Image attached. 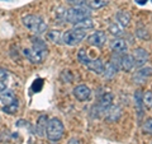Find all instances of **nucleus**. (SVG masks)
Returning a JSON list of instances; mask_svg holds the SVG:
<instances>
[{
    "mask_svg": "<svg viewBox=\"0 0 152 144\" xmlns=\"http://www.w3.org/2000/svg\"><path fill=\"white\" fill-rule=\"evenodd\" d=\"M46 135L48 138V140L51 142H58L61 138L64 137V125L58 119H51L47 122V130Z\"/></svg>",
    "mask_w": 152,
    "mask_h": 144,
    "instance_id": "39448f33",
    "label": "nucleus"
},
{
    "mask_svg": "<svg viewBox=\"0 0 152 144\" xmlns=\"http://www.w3.org/2000/svg\"><path fill=\"white\" fill-rule=\"evenodd\" d=\"M129 22H131V14L128 12L121 10L117 13V23L121 27H127L129 24Z\"/></svg>",
    "mask_w": 152,
    "mask_h": 144,
    "instance_id": "dca6fc26",
    "label": "nucleus"
},
{
    "mask_svg": "<svg viewBox=\"0 0 152 144\" xmlns=\"http://www.w3.org/2000/svg\"><path fill=\"white\" fill-rule=\"evenodd\" d=\"M142 130L147 134H152V117L151 119H147L146 121L143 122L142 125Z\"/></svg>",
    "mask_w": 152,
    "mask_h": 144,
    "instance_id": "a878e982",
    "label": "nucleus"
},
{
    "mask_svg": "<svg viewBox=\"0 0 152 144\" xmlns=\"http://www.w3.org/2000/svg\"><path fill=\"white\" fill-rule=\"evenodd\" d=\"M134 66V59H133L132 55H122L121 56V69L124 71H129L133 69Z\"/></svg>",
    "mask_w": 152,
    "mask_h": 144,
    "instance_id": "4468645a",
    "label": "nucleus"
},
{
    "mask_svg": "<svg viewBox=\"0 0 152 144\" xmlns=\"http://www.w3.org/2000/svg\"><path fill=\"white\" fill-rule=\"evenodd\" d=\"M86 37V30H83V28H77L74 27L72 30L66 31L62 35V42L67 46H76L81 42L84 38Z\"/></svg>",
    "mask_w": 152,
    "mask_h": 144,
    "instance_id": "20e7f679",
    "label": "nucleus"
},
{
    "mask_svg": "<svg viewBox=\"0 0 152 144\" xmlns=\"http://www.w3.org/2000/svg\"><path fill=\"white\" fill-rule=\"evenodd\" d=\"M117 69H115V66H114L110 61L109 63H107V65H104V70H103V76L105 79H110V78H113L114 75H115V73H117Z\"/></svg>",
    "mask_w": 152,
    "mask_h": 144,
    "instance_id": "f3484780",
    "label": "nucleus"
},
{
    "mask_svg": "<svg viewBox=\"0 0 152 144\" xmlns=\"http://www.w3.org/2000/svg\"><path fill=\"white\" fill-rule=\"evenodd\" d=\"M47 117L46 116H41L39 120H38V124H37V133L38 135H45V133L47 130Z\"/></svg>",
    "mask_w": 152,
    "mask_h": 144,
    "instance_id": "a211bd4d",
    "label": "nucleus"
},
{
    "mask_svg": "<svg viewBox=\"0 0 152 144\" xmlns=\"http://www.w3.org/2000/svg\"><path fill=\"white\" fill-rule=\"evenodd\" d=\"M134 1H136L137 4H138V5H145V4H146L147 1H148V0H134Z\"/></svg>",
    "mask_w": 152,
    "mask_h": 144,
    "instance_id": "c85d7f7f",
    "label": "nucleus"
},
{
    "mask_svg": "<svg viewBox=\"0 0 152 144\" xmlns=\"http://www.w3.org/2000/svg\"><path fill=\"white\" fill-rule=\"evenodd\" d=\"M47 38H48L50 41L52 42H60V41H62L61 38H62V36L60 35V32L58 31H50L48 33H47Z\"/></svg>",
    "mask_w": 152,
    "mask_h": 144,
    "instance_id": "4be33fe9",
    "label": "nucleus"
},
{
    "mask_svg": "<svg viewBox=\"0 0 152 144\" xmlns=\"http://www.w3.org/2000/svg\"><path fill=\"white\" fill-rule=\"evenodd\" d=\"M31 41H32V46L23 50V54H24V56L28 60H31L34 64L43 63V60L47 57V54H48V49H47L46 44L38 37H32Z\"/></svg>",
    "mask_w": 152,
    "mask_h": 144,
    "instance_id": "f257e3e1",
    "label": "nucleus"
},
{
    "mask_svg": "<svg viewBox=\"0 0 152 144\" xmlns=\"http://www.w3.org/2000/svg\"><path fill=\"white\" fill-rule=\"evenodd\" d=\"M152 75V68L151 66H143L140 68V70L136 71V74L133 75V82L136 84H143L147 78H150Z\"/></svg>",
    "mask_w": 152,
    "mask_h": 144,
    "instance_id": "9b49d317",
    "label": "nucleus"
},
{
    "mask_svg": "<svg viewBox=\"0 0 152 144\" xmlns=\"http://www.w3.org/2000/svg\"><path fill=\"white\" fill-rule=\"evenodd\" d=\"M67 3L72 7H84V4H86V0H67Z\"/></svg>",
    "mask_w": 152,
    "mask_h": 144,
    "instance_id": "bb28decb",
    "label": "nucleus"
},
{
    "mask_svg": "<svg viewBox=\"0 0 152 144\" xmlns=\"http://www.w3.org/2000/svg\"><path fill=\"white\" fill-rule=\"evenodd\" d=\"M110 47L114 51V54H118V55H126L128 51V46L126 44V41H123L122 38H114L110 42Z\"/></svg>",
    "mask_w": 152,
    "mask_h": 144,
    "instance_id": "f8f14e48",
    "label": "nucleus"
},
{
    "mask_svg": "<svg viewBox=\"0 0 152 144\" xmlns=\"http://www.w3.org/2000/svg\"><path fill=\"white\" fill-rule=\"evenodd\" d=\"M93 21L90 18H86V19H84L83 22H80L79 24H76L75 27H77V28H83V30H89V28H93Z\"/></svg>",
    "mask_w": 152,
    "mask_h": 144,
    "instance_id": "393cba45",
    "label": "nucleus"
},
{
    "mask_svg": "<svg viewBox=\"0 0 152 144\" xmlns=\"http://www.w3.org/2000/svg\"><path fill=\"white\" fill-rule=\"evenodd\" d=\"M88 42H89V45H91V46L103 47L104 45H105V42H107V35H105V32H103V31L94 32L91 36H89Z\"/></svg>",
    "mask_w": 152,
    "mask_h": 144,
    "instance_id": "9d476101",
    "label": "nucleus"
},
{
    "mask_svg": "<svg viewBox=\"0 0 152 144\" xmlns=\"http://www.w3.org/2000/svg\"><path fill=\"white\" fill-rule=\"evenodd\" d=\"M0 101L3 102V110L7 114H14L18 108V99L12 91H3L0 92Z\"/></svg>",
    "mask_w": 152,
    "mask_h": 144,
    "instance_id": "0eeeda50",
    "label": "nucleus"
},
{
    "mask_svg": "<svg viewBox=\"0 0 152 144\" xmlns=\"http://www.w3.org/2000/svg\"><path fill=\"white\" fill-rule=\"evenodd\" d=\"M151 144H152V142H151Z\"/></svg>",
    "mask_w": 152,
    "mask_h": 144,
    "instance_id": "c756f323",
    "label": "nucleus"
},
{
    "mask_svg": "<svg viewBox=\"0 0 152 144\" xmlns=\"http://www.w3.org/2000/svg\"><path fill=\"white\" fill-rule=\"evenodd\" d=\"M86 18H90V9L86 7H72L65 12V19L74 26L79 24Z\"/></svg>",
    "mask_w": 152,
    "mask_h": 144,
    "instance_id": "f03ea898",
    "label": "nucleus"
},
{
    "mask_svg": "<svg viewBox=\"0 0 152 144\" xmlns=\"http://www.w3.org/2000/svg\"><path fill=\"white\" fill-rule=\"evenodd\" d=\"M69 144H81V142H80L79 139H76V138H72V139H70L69 140Z\"/></svg>",
    "mask_w": 152,
    "mask_h": 144,
    "instance_id": "cd10ccee",
    "label": "nucleus"
},
{
    "mask_svg": "<svg viewBox=\"0 0 152 144\" xmlns=\"http://www.w3.org/2000/svg\"><path fill=\"white\" fill-rule=\"evenodd\" d=\"M113 103V94L112 93H104L100 99H99V103L96 105V110H98V114H105L107 110L112 106Z\"/></svg>",
    "mask_w": 152,
    "mask_h": 144,
    "instance_id": "1a4fd4ad",
    "label": "nucleus"
},
{
    "mask_svg": "<svg viewBox=\"0 0 152 144\" xmlns=\"http://www.w3.org/2000/svg\"><path fill=\"white\" fill-rule=\"evenodd\" d=\"M134 99H136V106H137V111H138L140 117L142 116V106H143V102H142V93L141 91H136L134 93Z\"/></svg>",
    "mask_w": 152,
    "mask_h": 144,
    "instance_id": "aec40b11",
    "label": "nucleus"
},
{
    "mask_svg": "<svg viewBox=\"0 0 152 144\" xmlns=\"http://www.w3.org/2000/svg\"><path fill=\"white\" fill-rule=\"evenodd\" d=\"M109 32H112V35H114V36H121L122 33H123V31H122L121 26L118 24L117 22L109 26Z\"/></svg>",
    "mask_w": 152,
    "mask_h": 144,
    "instance_id": "b1692460",
    "label": "nucleus"
},
{
    "mask_svg": "<svg viewBox=\"0 0 152 144\" xmlns=\"http://www.w3.org/2000/svg\"><path fill=\"white\" fill-rule=\"evenodd\" d=\"M7 84H8V73L0 69V92L5 91Z\"/></svg>",
    "mask_w": 152,
    "mask_h": 144,
    "instance_id": "412c9836",
    "label": "nucleus"
},
{
    "mask_svg": "<svg viewBox=\"0 0 152 144\" xmlns=\"http://www.w3.org/2000/svg\"><path fill=\"white\" fill-rule=\"evenodd\" d=\"M74 96L79 101H88L91 96V91L86 85H77V87L74 88Z\"/></svg>",
    "mask_w": 152,
    "mask_h": 144,
    "instance_id": "ddd939ff",
    "label": "nucleus"
},
{
    "mask_svg": "<svg viewBox=\"0 0 152 144\" xmlns=\"http://www.w3.org/2000/svg\"><path fill=\"white\" fill-rule=\"evenodd\" d=\"M107 120L109 121H117L118 119L121 117V114H122V110L119 106H117V105H112L107 110Z\"/></svg>",
    "mask_w": 152,
    "mask_h": 144,
    "instance_id": "2eb2a0df",
    "label": "nucleus"
},
{
    "mask_svg": "<svg viewBox=\"0 0 152 144\" xmlns=\"http://www.w3.org/2000/svg\"><path fill=\"white\" fill-rule=\"evenodd\" d=\"M133 59H134V66L137 68H143L146 63L148 61V52L142 47H138L133 51Z\"/></svg>",
    "mask_w": 152,
    "mask_h": 144,
    "instance_id": "6e6552de",
    "label": "nucleus"
},
{
    "mask_svg": "<svg viewBox=\"0 0 152 144\" xmlns=\"http://www.w3.org/2000/svg\"><path fill=\"white\" fill-rule=\"evenodd\" d=\"M77 59L83 65H85L89 70L94 71L96 74H102L104 70V64L100 59H90V57L86 55L85 50H80L77 54Z\"/></svg>",
    "mask_w": 152,
    "mask_h": 144,
    "instance_id": "423d86ee",
    "label": "nucleus"
},
{
    "mask_svg": "<svg viewBox=\"0 0 152 144\" xmlns=\"http://www.w3.org/2000/svg\"><path fill=\"white\" fill-rule=\"evenodd\" d=\"M142 102H143L145 107H151L152 106V92H150V91L145 92V94L142 96Z\"/></svg>",
    "mask_w": 152,
    "mask_h": 144,
    "instance_id": "5701e85b",
    "label": "nucleus"
},
{
    "mask_svg": "<svg viewBox=\"0 0 152 144\" xmlns=\"http://www.w3.org/2000/svg\"><path fill=\"white\" fill-rule=\"evenodd\" d=\"M23 22V26L26 28H28L29 31L37 33H43L46 30H47V24L46 22L43 21V18L39 17V16H33V14H29V16H26L23 17L22 19Z\"/></svg>",
    "mask_w": 152,
    "mask_h": 144,
    "instance_id": "7ed1b4c3",
    "label": "nucleus"
},
{
    "mask_svg": "<svg viewBox=\"0 0 152 144\" xmlns=\"http://www.w3.org/2000/svg\"><path fill=\"white\" fill-rule=\"evenodd\" d=\"M86 4L89 9H100L105 7L108 1L107 0H86Z\"/></svg>",
    "mask_w": 152,
    "mask_h": 144,
    "instance_id": "6ab92c4d",
    "label": "nucleus"
}]
</instances>
